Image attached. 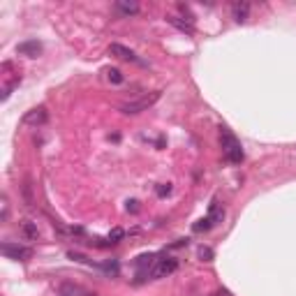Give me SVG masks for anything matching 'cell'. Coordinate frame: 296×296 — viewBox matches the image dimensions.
Wrapping results in <instances>:
<instances>
[{
  "mask_svg": "<svg viewBox=\"0 0 296 296\" xmlns=\"http://www.w3.org/2000/svg\"><path fill=\"white\" fill-rule=\"evenodd\" d=\"M220 144H222V153H224V160L231 164H241L243 162V148L238 144L234 134L227 130V127H220Z\"/></svg>",
  "mask_w": 296,
  "mask_h": 296,
  "instance_id": "obj_1",
  "label": "cell"
},
{
  "mask_svg": "<svg viewBox=\"0 0 296 296\" xmlns=\"http://www.w3.org/2000/svg\"><path fill=\"white\" fill-rule=\"evenodd\" d=\"M157 100H160V93H153V95H146V97H141V100H137V102L121 104V111H123V114H127V116L141 114V111H146L151 104H155Z\"/></svg>",
  "mask_w": 296,
  "mask_h": 296,
  "instance_id": "obj_2",
  "label": "cell"
},
{
  "mask_svg": "<svg viewBox=\"0 0 296 296\" xmlns=\"http://www.w3.org/2000/svg\"><path fill=\"white\" fill-rule=\"evenodd\" d=\"M3 254L14 261H28L33 257V250L26 248V245H19V243H3Z\"/></svg>",
  "mask_w": 296,
  "mask_h": 296,
  "instance_id": "obj_3",
  "label": "cell"
},
{
  "mask_svg": "<svg viewBox=\"0 0 296 296\" xmlns=\"http://www.w3.org/2000/svg\"><path fill=\"white\" fill-rule=\"evenodd\" d=\"M176 268H178V261H176L174 257H164V259H157L155 264H153V268H151V278H155V280L167 278V275H171Z\"/></svg>",
  "mask_w": 296,
  "mask_h": 296,
  "instance_id": "obj_4",
  "label": "cell"
},
{
  "mask_svg": "<svg viewBox=\"0 0 296 296\" xmlns=\"http://www.w3.org/2000/svg\"><path fill=\"white\" fill-rule=\"evenodd\" d=\"M109 54L111 56H116V58H121V61H127V63H137V65H146L144 61H141L139 56L134 54L132 49H127V47H123V44H118V42H114L109 47Z\"/></svg>",
  "mask_w": 296,
  "mask_h": 296,
  "instance_id": "obj_5",
  "label": "cell"
},
{
  "mask_svg": "<svg viewBox=\"0 0 296 296\" xmlns=\"http://www.w3.org/2000/svg\"><path fill=\"white\" fill-rule=\"evenodd\" d=\"M17 54L21 56H28V58H37V56L42 54V42H37V40H26L17 47Z\"/></svg>",
  "mask_w": 296,
  "mask_h": 296,
  "instance_id": "obj_6",
  "label": "cell"
},
{
  "mask_svg": "<svg viewBox=\"0 0 296 296\" xmlns=\"http://www.w3.org/2000/svg\"><path fill=\"white\" fill-rule=\"evenodd\" d=\"M49 121V114L44 107H37V109H31L24 116V125H44Z\"/></svg>",
  "mask_w": 296,
  "mask_h": 296,
  "instance_id": "obj_7",
  "label": "cell"
},
{
  "mask_svg": "<svg viewBox=\"0 0 296 296\" xmlns=\"http://www.w3.org/2000/svg\"><path fill=\"white\" fill-rule=\"evenodd\" d=\"M58 296H95L93 291H88L86 287L81 284H74V282H63L58 287Z\"/></svg>",
  "mask_w": 296,
  "mask_h": 296,
  "instance_id": "obj_8",
  "label": "cell"
},
{
  "mask_svg": "<svg viewBox=\"0 0 296 296\" xmlns=\"http://www.w3.org/2000/svg\"><path fill=\"white\" fill-rule=\"evenodd\" d=\"M231 17H234L236 24H245L250 17V5L248 3H234L231 5Z\"/></svg>",
  "mask_w": 296,
  "mask_h": 296,
  "instance_id": "obj_9",
  "label": "cell"
},
{
  "mask_svg": "<svg viewBox=\"0 0 296 296\" xmlns=\"http://www.w3.org/2000/svg\"><path fill=\"white\" fill-rule=\"evenodd\" d=\"M114 10L123 17H134V14H139V5L137 3H116Z\"/></svg>",
  "mask_w": 296,
  "mask_h": 296,
  "instance_id": "obj_10",
  "label": "cell"
},
{
  "mask_svg": "<svg viewBox=\"0 0 296 296\" xmlns=\"http://www.w3.org/2000/svg\"><path fill=\"white\" fill-rule=\"evenodd\" d=\"M21 234H24L28 241H37V238H40V229H37L35 222H24L21 224Z\"/></svg>",
  "mask_w": 296,
  "mask_h": 296,
  "instance_id": "obj_11",
  "label": "cell"
},
{
  "mask_svg": "<svg viewBox=\"0 0 296 296\" xmlns=\"http://www.w3.org/2000/svg\"><path fill=\"white\" fill-rule=\"evenodd\" d=\"M208 218H211V222H213V224L222 222V218H224V208L218 204V201H213V204H211V211H208Z\"/></svg>",
  "mask_w": 296,
  "mask_h": 296,
  "instance_id": "obj_12",
  "label": "cell"
},
{
  "mask_svg": "<svg viewBox=\"0 0 296 296\" xmlns=\"http://www.w3.org/2000/svg\"><path fill=\"white\" fill-rule=\"evenodd\" d=\"M169 24H174L176 28H181V31H185L187 35H192V31H194V28H192V24H190V21H181V19H178V17H169Z\"/></svg>",
  "mask_w": 296,
  "mask_h": 296,
  "instance_id": "obj_13",
  "label": "cell"
},
{
  "mask_svg": "<svg viewBox=\"0 0 296 296\" xmlns=\"http://www.w3.org/2000/svg\"><path fill=\"white\" fill-rule=\"evenodd\" d=\"M213 227H215V224L211 222V218H208V215H206V218H201L199 222H194V224H192V229H194V231H208V229H213Z\"/></svg>",
  "mask_w": 296,
  "mask_h": 296,
  "instance_id": "obj_14",
  "label": "cell"
},
{
  "mask_svg": "<svg viewBox=\"0 0 296 296\" xmlns=\"http://www.w3.org/2000/svg\"><path fill=\"white\" fill-rule=\"evenodd\" d=\"M107 79H109L111 84H123V81H125L121 70H116V67H109V70H107Z\"/></svg>",
  "mask_w": 296,
  "mask_h": 296,
  "instance_id": "obj_15",
  "label": "cell"
},
{
  "mask_svg": "<svg viewBox=\"0 0 296 296\" xmlns=\"http://www.w3.org/2000/svg\"><path fill=\"white\" fill-rule=\"evenodd\" d=\"M123 236H125V231H123L121 227H118V229H114V231L109 234V243H111V245H116V243H121V238H123Z\"/></svg>",
  "mask_w": 296,
  "mask_h": 296,
  "instance_id": "obj_16",
  "label": "cell"
},
{
  "mask_svg": "<svg viewBox=\"0 0 296 296\" xmlns=\"http://www.w3.org/2000/svg\"><path fill=\"white\" fill-rule=\"evenodd\" d=\"M199 257L204 261H213V250L206 248V245H201V248H199Z\"/></svg>",
  "mask_w": 296,
  "mask_h": 296,
  "instance_id": "obj_17",
  "label": "cell"
},
{
  "mask_svg": "<svg viewBox=\"0 0 296 296\" xmlns=\"http://www.w3.org/2000/svg\"><path fill=\"white\" fill-rule=\"evenodd\" d=\"M155 192L160 194V197H164V194H169V192H171V185H169V183H167V185L162 183V185H157V187H155Z\"/></svg>",
  "mask_w": 296,
  "mask_h": 296,
  "instance_id": "obj_18",
  "label": "cell"
},
{
  "mask_svg": "<svg viewBox=\"0 0 296 296\" xmlns=\"http://www.w3.org/2000/svg\"><path fill=\"white\" fill-rule=\"evenodd\" d=\"M137 204H139V201H127V211H132V213H137V211H139V206H137Z\"/></svg>",
  "mask_w": 296,
  "mask_h": 296,
  "instance_id": "obj_19",
  "label": "cell"
},
{
  "mask_svg": "<svg viewBox=\"0 0 296 296\" xmlns=\"http://www.w3.org/2000/svg\"><path fill=\"white\" fill-rule=\"evenodd\" d=\"M3 220H7V201H3Z\"/></svg>",
  "mask_w": 296,
  "mask_h": 296,
  "instance_id": "obj_20",
  "label": "cell"
}]
</instances>
